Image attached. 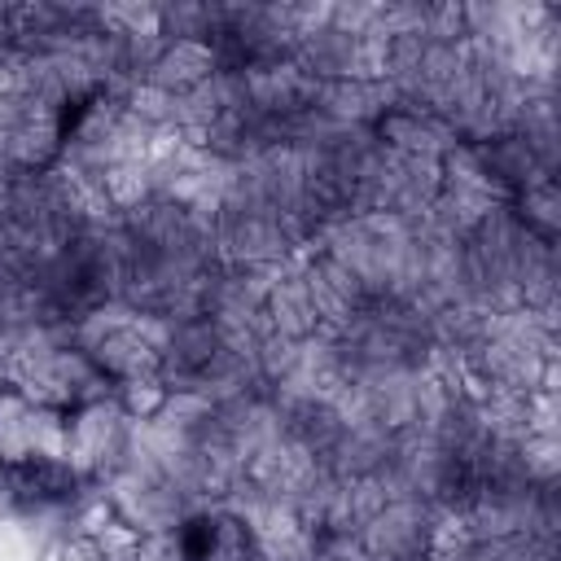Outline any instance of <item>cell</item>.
<instances>
[{
    "label": "cell",
    "instance_id": "2",
    "mask_svg": "<svg viewBox=\"0 0 561 561\" xmlns=\"http://www.w3.org/2000/svg\"><path fill=\"white\" fill-rule=\"evenodd\" d=\"M167 403H171V386L158 373L118 381V412L131 416V421H153V416L167 412Z\"/></svg>",
    "mask_w": 561,
    "mask_h": 561
},
{
    "label": "cell",
    "instance_id": "4",
    "mask_svg": "<svg viewBox=\"0 0 561 561\" xmlns=\"http://www.w3.org/2000/svg\"><path fill=\"white\" fill-rule=\"evenodd\" d=\"M92 552H96V561H145V535H140V526L118 517L105 535L92 539Z\"/></svg>",
    "mask_w": 561,
    "mask_h": 561
},
{
    "label": "cell",
    "instance_id": "3",
    "mask_svg": "<svg viewBox=\"0 0 561 561\" xmlns=\"http://www.w3.org/2000/svg\"><path fill=\"white\" fill-rule=\"evenodd\" d=\"M206 70H210V53L197 39H175L171 53L158 61V75L167 83H197Z\"/></svg>",
    "mask_w": 561,
    "mask_h": 561
},
{
    "label": "cell",
    "instance_id": "6",
    "mask_svg": "<svg viewBox=\"0 0 561 561\" xmlns=\"http://www.w3.org/2000/svg\"><path fill=\"white\" fill-rule=\"evenodd\" d=\"M39 561H96V552H92L88 539H79V535H61V539H48V543H44Z\"/></svg>",
    "mask_w": 561,
    "mask_h": 561
},
{
    "label": "cell",
    "instance_id": "1",
    "mask_svg": "<svg viewBox=\"0 0 561 561\" xmlns=\"http://www.w3.org/2000/svg\"><path fill=\"white\" fill-rule=\"evenodd\" d=\"M96 355H101V368L114 373L118 381H127V377H145V373L158 368L153 346H149L145 337H136V333H110V337L101 342Z\"/></svg>",
    "mask_w": 561,
    "mask_h": 561
},
{
    "label": "cell",
    "instance_id": "5",
    "mask_svg": "<svg viewBox=\"0 0 561 561\" xmlns=\"http://www.w3.org/2000/svg\"><path fill=\"white\" fill-rule=\"evenodd\" d=\"M118 517H123V513H118V504H114L110 495H92V500H88V504H79V513H75V526H79L75 535L92 543V539H96V535H105Z\"/></svg>",
    "mask_w": 561,
    "mask_h": 561
}]
</instances>
